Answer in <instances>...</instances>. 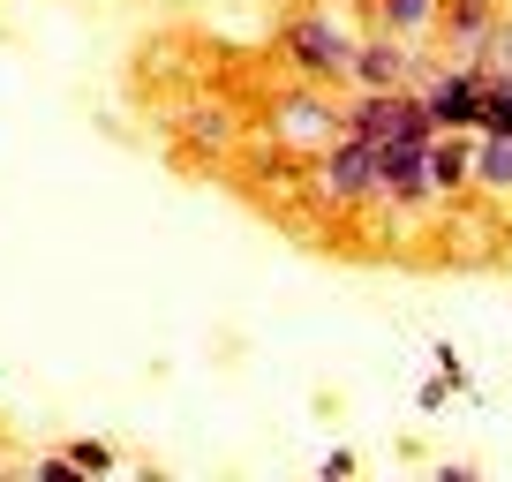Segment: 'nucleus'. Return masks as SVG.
<instances>
[{
    "label": "nucleus",
    "mask_w": 512,
    "mask_h": 482,
    "mask_svg": "<svg viewBox=\"0 0 512 482\" xmlns=\"http://www.w3.org/2000/svg\"><path fill=\"white\" fill-rule=\"evenodd\" d=\"M482 91H490V68L482 61H445L422 76V113H430L437 129H482Z\"/></svg>",
    "instance_id": "nucleus-3"
},
{
    "label": "nucleus",
    "mask_w": 512,
    "mask_h": 482,
    "mask_svg": "<svg viewBox=\"0 0 512 482\" xmlns=\"http://www.w3.org/2000/svg\"><path fill=\"white\" fill-rule=\"evenodd\" d=\"M317 196L324 204H369L377 196V144H362V136H332L317 159Z\"/></svg>",
    "instance_id": "nucleus-5"
},
{
    "label": "nucleus",
    "mask_w": 512,
    "mask_h": 482,
    "mask_svg": "<svg viewBox=\"0 0 512 482\" xmlns=\"http://www.w3.org/2000/svg\"><path fill=\"white\" fill-rule=\"evenodd\" d=\"M354 467H362V460H354L347 445H339V452H324V482H354Z\"/></svg>",
    "instance_id": "nucleus-15"
},
{
    "label": "nucleus",
    "mask_w": 512,
    "mask_h": 482,
    "mask_svg": "<svg viewBox=\"0 0 512 482\" xmlns=\"http://www.w3.org/2000/svg\"><path fill=\"white\" fill-rule=\"evenodd\" d=\"M437 377H445L452 392H467V362H460V347H452V339H437Z\"/></svg>",
    "instance_id": "nucleus-14"
},
{
    "label": "nucleus",
    "mask_w": 512,
    "mask_h": 482,
    "mask_svg": "<svg viewBox=\"0 0 512 482\" xmlns=\"http://www.w3.org/2000/svg\"><path fill=\"white\" fill-rule=\"evenodd\" d=\"M332 136H339V106L317 91V83H294V91L272 106V144H287V159L294 151H324Z\"/></svg>",
    "instance_id": "nucleus-4"
},
{
    "label": "nucleus",
    "mask_w": 512,
    "mask_h": 482,
    "mask_svg": "<svg viewBox=\"0 0 512 482\" xmlns=\"http://www.w3.org/2000/svg\"><path fill=\"white\" fill-rule=\"evenodd\" d=\"M445 400H452V385H445V377H430V385L415 392V407H422V415H437V407H445Z\"/></svg>",
    "instance_id": "nucleus-16"
},
{
    "label": "nucleus",
    "mask_w": 512,
    "mask_h": 482,
    "mask_svg": "<svg viewBox=\"0 0 512 482\" xmlns=\"http://www.w3.org/2000/svg\"><path fill=\"white\" fill-rule=\"evenodd\" d=\"M467 174H475V136L467 129H437L430 136V189L437 196H467Z\"/></svg>",
    "instance_id": "nucleus-8"
},
{
    "label": "nucleus",
    "mask_w": 512,
    "mask_h": 482,
    "mask_svg": "<svg viewBox=\"0 0 512 482\" xmlns=\"http://www.w3.org/2000/svg\"><path fill=\"white\" fill-rule=\"evenodd\" d=\"M377 196L392 211H422L430 204V144H415V136H384L377 144Z\"/></svg>",
    "instance_id": "nucleus-6"
},
{
    "label": "nucleus",
    "mask_w": 512,
    "mask_h": 482,
    "mask_svg": "<svg viewBox=\"0 0 512 482\" xmlns=\"http://www.w3.org/2000/svg\"><path fill=\"white\" fill-rule=\"evenodd\" d=\"M61 460L76 467V475H113V467H121V452H113L106 437H76V445H68Z\"/></svg>",
    "instance_id": "nucleus-12"
},
{
    "label": "nucleus",
    "mask_w": 512,
    "mask_h": 482,
    "mask_svg": "<svg viewBox=\"0 0 512 482\" xmlns=\"http://www.w3.org/2000/svg\"><path fill=\"white\" fill-rule=\"evenodd\" d=\"M467 189L512 196V129L505 136H475V174H467Z\"/></svg>",
    "instance_id": "nucleus-10"
},
{
    "label": "nucleus",
    "mask_w": 512,
    "mask_h": 482,
    "mask_svg": "<svg viewBox=\"0 0 512 482\" xmlns=\"http://www.w3.org/2000/svg\"><path fill=\"white\" fill-rule=\"evenodd\" d=\"M422 76H430V53H415V38L392 31L354 38V68H347L354 91H422Z\"/></svg>",
    "instance_id": "nucleus-2"
},
{
    "label": "nucleus",
    "mask_w": 512,
    "mask_h": 482,
    "mask_svg": "<svg viewBox=\"0 0 512 482\" xmlns=\"http://www.w3.org/2000/svg\"><path fill=\"white\" fill-rule=\"evenodd\" d=\"M369 8H377V31H392V38H422L437 16V0H369Z\"/></svg>",
    "instance_id": "nucleus-11"
},
{
    "label": "nucleus",
    "mask_w": 512,
    "mask_h": 482,
    "mask_svg": "<svg viewBox=\"0 0 512 482\" xmlns=\"http://www.w3.org/2000/svg\"><path fill=\"white\" fill-rule=\"evenodd\" d=\"M181 144H189L196 159H226V151L241 144L234 106H189V113H181Z\"/></svg>",
    "instance_id": "nucleus-9"
},
{
    "label": "nucleus",
    "mask_w": 512,
    "mask_h": 482,
    "mask_svg": "<svg viewBox=\"0 0 512 482\" xmlns=\"http://www.w3.org/2000/svg\"><path fill=\"white\" fill-rule=\"evenodd\" d=\"M482 68H505V76H512V0L497 8L490 38H482Z\"/></svg>",
    "instance_id": "nucleus-13"
},
{
    "label": "nucleus",
    "mask_w": 512,
    "mask_h": 482,
    "mask_svg": "<svg viewBox=\"0 0 512 482\" xmlns=\"http://www.w3.org/2000/svg\"><path fill=\"white\" fill-rule=\"evenodd\" d=\"M279 53H287L294 83L339 91L347 68H354V31L339 16H324V8H302V16H287V31H279Z\"/></svg>",
    "instance_id": "nucleus-1"
},
{
    "label": "nucleus",
    "mask_w": 512,
    "mask_h": 482,
    "mask_svg": "<svg viewBox=\"0 0 512 482\" xmlns=\"http://www.w3.org/2000/svg\"><path fill=\"white\" fill-rule=\"evenodd\" d=\"M497 8H505V0H437L430 31L445 38V61H482V38H490Z\"/></svg>",
    "instance_id": "nucleus-7"
}]
</instances>
